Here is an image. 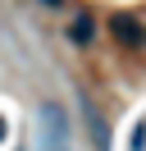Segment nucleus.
I'll return each instance as SVG.
<instances>
[{
  "mask_svg": "<svg viewBox=\"0 0 146 151\" xmlns=\"http://www.w3.org/2000/svg\"><path fill=\"white\" fill-rule=\"evenodd\" d=\"M36 151H69V114L59 101L36 105Z\"/></svg>",
  "mask_w": 146,
  "mask_h": 151,
  "instance_id": "obj_1",
  "label": "nucleus"
},
{
  "mask_svg": "<svg viewBox=\"0 0 146 151\" xmlns=\"http://www.w3.org/2000/svg\"><path fill=\"white\" fill-rule=\"evenodd\" d=\"M110 32H114L128 50H142V46H146V28H142L137 19H128V14H114V19H110Z\"/></svg>",
  "mask_w": 146,
  "mask_h": 151,
  "instance_id": "obj_2",
  "label": "nucleus"
},
{
  "mask_svg": "<svg viewBox=\"0 0 146 151\" xmlns=\"http://www.w3.org/2000/svg\"><path fill=\"white\" fill-rule=\"evenodd\" d=\"M82 110H87V124H91V137H96V147H100V151H110V137H105V119L96 114V105H91V101H82Z\"/></svg>",
  "mask_w": 146,
  "mask_h": 151,
  "instance_id": "obj_3",
  "label": "nucleus"
},
{
  "mask_svg": "<svg viewBox=\"0 0 146 151\" xmlns=\"http://www.w3.org/2000/svg\"><path fill=\"white\" fill-rule=\"evenodd\" d=\"M91 32H96V23H91V14H78V23L69 28L73 41H91Z\"/></svg>",
  "mask_w": 146,
  "mask_h": 151,
  "instance_id": "obj_4",
  "label": "nucleus"
},
{
  "mask_svg": "<svg viewBox=\"0 0 146 151\" xmlns=\"http://www.w3.org/2000/svg\"><path fill=\"white\" fill-rule=\"evenodd\" d=\"M46 5H64V0H46Z\"/></svg>",
  "mask_w": 146,
  "mask_h": 151,
  "instance_id": "obj_5",
  "label": "nucleus"
}]
</instances>
